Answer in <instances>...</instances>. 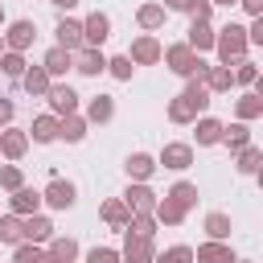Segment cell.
<instances>
[{
    "instance_id": "obj_1",
    "label": "cell",
    "mask_w": 263,
    "mask_h": 263,
    "mask_svg": "<svg viewBox=\"0 0 263 263\" xmlns=\"http://www.w3.org/2000/svg\"><path fill=\"white\" fill-rule=\"evenodd\" d=\"M210 99H214V95L205 90V82H185V90L168 99V123H177V127H189V123H197V119L205 115Z\"/></svg>"
},
{
    "instance_id": "obj_2",
    "label": "cell",
    "mask_w": 263,
    "mask_h": 263,
    "mask_svg": "<svg viewBox=\"0 0 263 263\" xmlns=\"http://www.w3.org/2000/svg\"><path fill=\"white\" fill-rule=\"evenodd\" d=\"M177 78H185V82H205V74H210V62L201 58V53H193L185 41H173V45H164V58H160Z\"/></svg>"
},
{
    "instance_id": "obj_3",
    "label": "cell",
    "mask_w": 263,
    "mask_h": 263,
    "mask_svg": "<svg viewBox=\"0 0 263 263\" xmlns=\"http://www.w3.org/2000/svg\"><path fill=\"white\" fill-rule=\"evenodd\" d=\"M247 49H251V41H247V25L230 21V25H222V29H218L214 53H218V62H222V66H234V62H242V58H247Z\"/></svg>"
},
{
    "instance_id": "obj_4",
    "label": "cell",
    "mask_w": 263,
    "mask_h": 263,
    "mask_svg": "<svg viewBox=\"0 0 263 263\" xmlns=\"http://www.w3.org/2000/svg\"><path fill=\"white\" fill-rule=\"evenodd\" d=\"M45 103H49V115L66 119V115H78V107H82V95H78L70 82H53V86H49V95H45Z\"/></svg>"
},
{
    "instance_id": "obj_5",
    "label": "cell",
    "mask_w": 263,
    "mask_h": 263,
    "mask_svg": "<svg viewBox=\"0 0 263 263\" xmlns=\"http://www.w3.org/2000/svg\"><path fill=\"white\" fill-rule=\"evenodd\" d=\"M156 164L168 168V173H185V168H193V144H185V140H168V144L156 152Z\"/></svg>"
},
{
    "instance_id": "obj_6",
    "label": "cell",
    "mask_w": 263,
    "mask_h": 263,
    "mask_svg": "<svg viewBox=\"0 0 263 263\" xmlns=\"http://www.w3.org/2000/svg\"><path fill=\"white\" fill-rule=\"evenodd\" d=\"M0 37H4V49H12V53H25V49L37 41V25H33L29 16H21V21H8Z\"/></svg>"
},
{
    "instance_id": "obj_7",
    "label": "cell",
    "mask_w": 263,
    "mask_h": 263,
    "mask_svg": "<svg viewBox=\"0 0 263 263\" xmlns=\"http://www.w3.org/2000/svg\"><path fill=\"white\" fill-rule=\"evenodd\" d=\"M41 201H45L49 210H74V201H78V185L66 181V177H53V181L41 189Z\"/></svg>"
},
{
    "instance_id": "obj_8",
    "label": "cell",
    "mask_w": 263,
    "mask_h": 263,
    "mask_svg": "<svg viewBox=\"0 0 263 263\" xmlns=\"http://www.w3.org/2000/svg\"><path fill=\"white\" fill-rule=\"evenodd\" d=\"M119 197L127 201V210H132V214H152V210H156V201H160V193H156L148 181H127V189H123Z\"/></svg>"
},
{
    "instance_id": "obj_9",
    "label": "cell",
    "mask_w": 263,
    "mask_h": 263,
    "mask_svg": "<svg viewBox=\"0 0 263 263\" xmlns=\"http://www.w3.org/2000/svg\"><path fill=\"white\" fill-rule=\"evenodd\" d=\"M107 37H111V16L99 12V8L86 12V16H82V41H86V49H103Z\"/></svg>"
},
{
    "instance_id": "obj_10",
    "label": "cell",
    "mask_w": 263,
    "mask_h": 263,
    "mask_svg": "<svg viewBox=\"0 0 263 263\" xmlns=\"http://www.w3.org/2000/svg\"><path fill=\"white\" fill-rule=\"evenodd\" d=\"M127 58H132V66H156L164 58V45L156 41V33H140L127 49Z\"/></svg>"
},
{
    "instance_id": "obj_11",
    "label": "cell",
    "mask_w": 263,
    "mask_h": 263,
    "mask_svg": "<svg viewBox=\"0 0 263 263\" xmlns=\"http://www.w3.org/2000/svg\"><path fill=\"white\" fill-rule=\"evenodd\" d=\"M53 45H62V49H70V53H78V49H86V41H82V21H74V16H58V25H53Z\"/></svg>"
},
{
    "instance_id": "obj_12",
    "label": "cell",
    "mask_w": 263,
    "mask_h": 263,
    "mask_svg": "<svg viewBox=\"0 0 263 263\" xmlns=\"http://www.w3.org/2000/svg\"><path fill=\"white\" fill-rule=\"evenodd\" d=\"M29 144H33V140H29L25 127H0V156H4V160L16 164V160L29 152Z\"/></svg>"
},
{
    "instance_id": "obj_13",
    "label": "cell",
    "mask_w": 263,
    "mask_h": 263,
    "mask_svg": "<svg viewBox=\"0 0 263 263\" xmlns=\"http://www.w3.org/2000/svg\"><path fill=\"white\" fill-rule=\"evenodd\" d=\"M41 189H33V185H21L12 197H8V214H16V218H29V214H41Z\"/></svg>"
},
{
    "instance_id": "obj_14",
    "label": "cell",
    "mask_w": 263,
    "mask_h": 263,
    "mask_svg": "<svg viewBox=\"0 0 263 263\" xmlns=\"http://www.w3.org/2000/svg\"><path fill=\"white\" fill-rule=\"evenodd\" d=\"M214 41H218V29H214L210 21H189V29H185V45H189L193 53L214 49Z\"/></svg>"
},
{
    "instance_id": "obj_15",
    "label": "cell",
    "mask_w": 263,
    "mask_h": 263,
    "mask_svg": "<svg viewBox=\"0 0 263 263\" xmlns=\"http://www.w3.org/2000/svg\"><path fill=\"white\" fill-rule=\"evenodd\" d=\"M164 21H168V12H164V4H160V0H144V4L136 8V25H140L144 33H160V29H164Z\"/></svg>"
},
{
    "instance_id": "obj_16",
    "label": "cell",
    "mask_w": 263,
    "mask_h": 263,
    "mask_svg": "<svg viewBox=\"0 0 263 263\" xmlns=\"http://www.w3.org/2000/svg\"><path fill=\"white\" fill-rule=\"evenodd\" d=\"M41 66H45V74L58 82V78H66V74L74 70V53H70V49H62V45H49V49H45V58H41Z\"/></svg>"
},
{
    "instance_id": "obj_17",
    "label": "cell",
    "mask_w": 263,
    "mask_h": 263,
    "mask_svg": "<svg viewBox=\"0 0 263 263\" xmlns=\"http://www.w3.org/2000/svg\"><path fill=\"white\" fill-rule=\"evenodd\" d=\"M49 86H53V78L45 74V66L37 62V66H29L25 74H21V90L29 95V99H45L49 95Z\"/></svg>"
},
{
    "instance_id": "obj_18",
    "label": "cell",
    "mask_w": 263,
    "mask_h": 263,
    "mask_svg": "<svg viewBox=\"0 0 263 263\" xmlns=\"http://www.w3.org/2000/svg\"><path fill=\"white\" fill-rule=\"evenodd\" d=\"M82 115H86V123H90V127H95V123L103 127V123H111V119H115V99H111V95H90V99H86V107H82Z\"/></svg>"
},
{
    "instance_id": "obj_19",
    "label": "cell",
    "mask_w": 263,
    "mask_h": 263,
    "mask_svg": "<svg viewBox=\"0 0 263 263\" xmlns=\"http://www.w3.org/2000/svg\"><path fill=\"white\" fill-rule=\"evenodd\" d=\"M156 156L152 152H132L127 160H123V173H127V181H152L156 177Z\"/></svg>"
},
{
    "instance_id": "obj_20",
    "label": "cell",
    "mask_w": 263,
    "mask_h": 263,
    "mask_svg": "<svg viewBox=\"0 0 263 263\" xmlns=\"http://www.w3.org/2000/svg\"><path fill=\"white\" fill-rule=\"evenodd\" d=\"M99 218H103L111 230H127V226H132V210H127L123 197H107V201L99 205Z\"/></svg>"
},
{
    "instance_id": "obj_21",
    "label": "cell",
    "mask_w": 263,
    "mask_h": 263,
    "mask_svg": "<svg viewBox=\"0 0 263 263\" xmlns=\"http://www.w3.org/2000/svg\"><path fill=\"white\" fill-rule=\"evenodd\" d=\"M123 263H156V247L148 238H136V234H123Z\"/></svg>"
},
{
    "instance_id": "obj_22",
    "label": "cell",
    "mask_w": 263,
    "mask_h": 263,
    "mask_svg": "<svg viewBox=\"0 0 263 263\" xmlns=\"http://www.w3.org/2000/svg\"><path fill=\"white\" fill-rule=\"evenodd\" d=\"M74 70H78L82 78H99V74L107 70V53H103V49H78V53H74Z\"/></svg>"
},
{
    "instance_id": "obj_23",
    "label": "cell",
    "mask_w": 263,
    "mask_h": 263,
    "mask_svg": "<svg viewBox=\"0 0 263 263\" xmlns=\"http://www.w3.org/2000/svg\"><path fill=\"white\" fill-rule=\"evenodd\" d=\"M45 255H49L53 263H78V238H70V234H53V238L45 242Z\"/></svg>"
},
{
    "instance_id": "obj_24",
    "label": "cell",
    "mask_w": 263,
    "mask_h": 263,
    "mask_svg": "<svg viewBox=\"0 0 263 263\" xmlns=\"http://www.w3.org/2000/svg\"><path fill=\"white\" fill-rule=\"evenodd\" d=\"M193 263H238V259H234L230 242H214V238H205V242L193 251Z\"/></svg>"
},
{
    "instance_id": "obj_25",
    "label": "cell",
    "mask_w": 263,
    "mask_h": 263,
    "mask_svg": "<svg viewBox=\"0 0 263 263\" xmlns=\"http://www.w3.org/2000/svg\"><path fill=\"white\" fill-rule=\"evenodd\" d=\"M58 132H62V119L45 111V115H37V119H33L29 140H33V144H53V140H58Z\"/></svg>"
},
{
    "instance_id": "obj_26",
    "label": "cell",
    "mask_w": 263,
    "mask_h": 263,
    "mask_svg": "<svg viewBox=\"0 0 263 263\" xmlns=\"http://www.w3.org/2000/svg\"><path fill=\"white\" fill-rule=\"evenodd\" d=\"M193 127H197V132H193V136H197V148H214V144H222V132H226V123H222V119L201 115Z\"/></svg>"
},
{
    "instance_id": "obj_27",
    "label": "cell",
    "mask_w": 263,
    "mask_h": 263,
    "mask_svg": "<svg viewBox=\"0 0 263 263\" xmlns=\"http://www.w3.org/2000/svg\"><path fill=\"white\" fill-rule=\"evenodd\" d=\"M53 234H58V230H53V222H49L45 214H29V218H25V242H37V247H45Z\"/></svg>"
},
{
    "instance_id": "obj_28",
    "label": "cell",
    "mask_w": 263,
    "mask_h": 263,
    "mask_svg": "<svg viewBox=\"0 0 263 263\" xmlns=\"http://www.w3.org/2000/svg\"><path fill=\"white\" fill-rule=\"evenodd\" d=\"M259 164H263V148L247 144V148H238V152H234V173H238V177H255V173H259Z\"/></svg>"
},
{
    "instance_id": "obj_29",
    "label": "cell",
    "mask_w": 263,
    "mask_h": 263,
    "mask_svg": "<svg viewBox=\"0 0 263 263\" xmlns=\"http://www.w3.org/2000/svg\"><path fill=\"white\" fill-rule=\"evenodd\" d=\"M201 230H205V238H214V242H226V238H230V230H234V222H230V214L214 210V214H205Z\"/></svg>"
},
{
    "instance_id": "obj_30",
    "label": "cell",
    "mask_w": 263,
    "mask_h": 263,
    "mask_svg": "<svg viewBox=\"0 0 263 263\" xmlns=\"http://www.w3.org/2000/svg\"><path fill=\"white\" fill-rule=\"evenodd\" d=\"M86 132H90V123H86V115L78 111V115H66V119H62L58 140H66V144H82V140H86Z\"/></svg>"
},
{
    "instance_id": "obj_31",
    "label": "cell",
    "mask_w": 263,
    "mask_h": 263,
    "mask_svg": "<svg viewBox=\"0 0 263 263\" xmlns=\"http://www.w3.org/2000/svg\"><path fill=\"white\" fill-rule=\"evenodd\" d=\"M259 115H263V99H259L255 90H247V95L234 99V119H238V123H251V119H259Z\"/></svg>"
},
{
    "instance_id": "obj_32",
    "label": "cell",
    "mask_w": 263,
    "mask_h": 263,
    "mask_svg": "<svg viewBox=\"0 0 263 263\" xmlns=\"http://www.w3.org/2000/svg\"><path fill=\"white\" fill-rule=\"evenodd\" d=\"M230 86H234V70L222 66V62L210 66V74H205V90H210V95H226Z\"/></svg>"
},
{
    "instance_id": "obj_33",
    "label": "cell",
    "mask_w": 263,
    "mask_h": 263,
    "mask_svg": "<svg viewBox=\"0 0 263 263\" xmlns=\"http://www.w3.org/2000/svg\"><path fill=\"white\" fill-rule=\"evenodd\" d=\"M152 218H156L160 226H181L189 214H185V210H181L173 197H160V201H156V210H152Z\"/></svg>"
},
{
    "instance_id": "obj_34",
    "label": "cell",
    "mask_w": 263,
    "mask_h": 263,
    "mask_svg": "<svg viewBox=\"0 0 263 263\" xmlns=\"http://www.w3.org/2000/svg\"><path fill=\"white\" fill-rule=\"evenodd\" d=\"M0 242L21 247V242H25V218H16V214H0Z\"/></svg>"
},
{
    "instance_id": "obj_35",
    "label": "cell",
    "mask_w": 263,
    "mask_h": 263,
    "mask_svg": "<svg viewBox=\"0 0 263 263\" xmlns=\"http://www.w3.org/2000/svg\"><path fill=\"white\" fill-rule=\"evenodd\" d=\"M164 197H173V201H177V205H181V210L189 214V210L197 205V185H193V181H177V185H173V189H168Z\"/></svg>"
},
{
    "instance_id": "obj_36",
    "label": "cell",
    "mask_w": 263,
    "mask_h": 263,
    "mask_svg": "<svg viewBox=\"0 0 263 263\" xmlns=\"http://www.w3.org/2000/svg\"><path fill=\"white\" fill-rule=\"evenodd\" d=\"M156 230H160V222L152 218V214H132V226L123 230V234H136V238H156Z\"/></svg>"
},
{
    "instance_id": "obj_37",
    "label": "cell",
    "mask_w": 263,
    "mask_h": 263,
    "mask_svg": "<svg viewBox=\"0 0 263 263\" xmlns=\"http://www.w3.org/2000/svg\"><path fill=\"white\" fill-rule=\"evenodd\" d=\"M222 144L230 148V152H238V148H247L251 144V132H247V123H226V132H222Z\"/></svg>"
},
{
    "instance_id": "obj_38",
    "label": "cell",
    "mask_w": 263,
    "mask_h": 263,
    "mask_svg": "<svg viewBox=\"0 0 263 263\" xmlns=\"http://www.w3.org/2000/svg\"><path fill=\"white\" fill-rule=\"evenodd\" d=\"M0 70H4L12 82H21V74L29 70V62H25V53H12V49H4V53H0Z\"/></svg>"
},
{
    "instance_id": "obj_39",
    "label": "cell",
    "mask_w": 263,
    "mask_h": 263,
    "mask_svg": "<svg viewBox=\"0 0 263 263\" xmlns=\"http://www.w3.org/2000/svg\"><path fill=\"white\" fill-rule=\"evenodd\" d=\"M107 74H111V78H119V82H132L136 66H132V58H127V53H115V58H107Z\"/></svg>"
},
{
    "instance_id": "obj_40",
    "label": "cell",
    "mask_w": 263,
    "mask_h": 263,
    "mask_svg": "<svg viewBox=\"0 0 263 263\" xmlns=\"http://www.w3.org/2000/svg\"><path fill=\"white\" fill-rule=\"evenodd\" d=\"M21 185H25V173H21V164H12V160H8V164H0V189L16 193Z\"/></svg>"
},
{
    "instance_id": "obj_41",
    "label": "cell",
    "mask_w": 263,
    "mask_h": 263,
    "mask_svg": "<svg viewBox=\"0 0 263 263\" xmlns=\"http://www.w3.org/2000/svg\"><path fill=\"white\" fill-rule=\"evenodd\" d=\"M41 259H45V247H37V242L12 247V263H41Z\"/></svg>"
},
{
    "instance_id": "obj_42",
    "label": "cell",
    "mask_w": 263,
    "mask_h": 263,
    "mask_svg": "<svg viewBox=\"0 0 263 263\" xmlns=\"http://www.w3.org/2000/svg\"><path fill=\"white\" fill-rule=\"evenodd\" d=\"M255 78H259V66L255 62H234V86H255Z\"/></svg>"
},
{
    "instance_id": "obj_43",
    "label": "cell",
    "mask_w": 263,
    "mask_h": 263,
    "mask_svg": "<svg viewBox=\"0 0 263 263\" xmlns=\"http://www.w3.org/2000/svg\"><path fill=\"white\" fill-rule=\"evenodd\" d=\"M156 263H193V247H185V242H177V247H168V251H160V255H156Z\"/></svg>"
},
{
    "instance_id": "obj_44",
    "label": "cell",
    "mask_w": 263,
    "mask_h": 263,
    "mask_svg": "<svg viewBox=\"0 0 263 263\" xmlns=\"http://www.w3.org/2000/svg\"><path fill=\"white\" fill-rule=\"evenodd\" d=\"M82 263H123V255H119L115 247H90Z\"/></svg>"
},
{
    "instance_id": "obj_45",
    "label": "cell",
    "mask_w": 263,
    "mask_h": 263,
    "mask_svg": "<svg viewBox=\"0 0 263 263\" xmlns=\"http://www.w3.org/2000/svg\"><path fill=\"white\" fill-rule=\"evenodd\" d=\"M12 119H16V103L8 95H0V127H12Z\"/></svg>"
},
{
    "instance_id": "obj_46",
    "label": "cell",
    "mask_w": 263,
    "mask_h": 263,
    "mask_svg": "<svg viewBox=\"0 0 263 263\" xmlns=\"http://www.w3.org/2000/svg\"><path fill=\"white\" fill-rule=\"evenodd\" d=\"M247 41H251L255 49H263V16H255V21L247 25Z\"/></svg>"
},
{
    "instance_id": "obj_47",
    "label": "cell",
    "mask_w": 263,
    "mask_h": 263,
    "mask_svg": "<svg viewBox=\"0 0 263 263\" xmlns=\"http://www.w3.org/2000/svg\"><path fill=\"white\" fill-rule=\"evenodd\" d=\"M210 16H214V4H210V0H197L193 12H189V21H210Z\"/></svg>"
},
{
    "instance_id": "obj_48",
    "label": "cell",
    "mask_w": 263,
    "mask_h": 263,
    "mask_svg": "<svg viewBox=\"0 0 263 263\" xmlns=\"http://www.w3.org/2000/svg\"><path fill=\"white\" fill-rule=\"evenodd\" d=\"M197 0H164V12H193Z\"/></svg>"
},
{
    "instance_id": "obj_49",
    "label": "cell",
    "mask_w": 263,
    "mask_h": 263,
    "mask_svg": "<svg viewBox=\"0 0 263 263\" xmlns=\"http://www.w3.org/2000/svg\"><path fill=\"white\" fill-rule=\"evenodd\" d=\"M238 4H242V12H247L251 21H255V16H263V0H238Z\"/></svg>"
},
{
    "instance_id": "obj_50",
    "label": "cell",
    "mask_w": 263,
    "mask_h": 263,
    "mask_svg": "<svg viewBox=\"0 0 263 263\" xmlns=\"http://www.w3.org/2000/svg\"><path fill=\"white\" fill-rule=\"evenodd\" d=\"M49 4H53V8H62V16H66V12H70V8H78L82 0H49Z\"/></svg>"
},
{
    "instance_id": "obj_51",
    "label": "cell",
    "mask_w": 263,
    "mask_h": 263,
    "mask_svg": "<svg viewBox=\"0 0 263 263\" xmlns=\"http://www.w3.org/2000/svg\"><path fill=\"white\" fill-rule=\"evenodd\" d=\"M210 4H214V8H234L238 0H210Z\"/></svg>"
},
{
    "instance_id": "obj_52",
    "label": "cell",
    "mask_w": 263,
    "mask_h": 263,
    "mask_svg": "<svg viewBox=\"0 0 263 263\" xmlns=\"http://www.w3.org/2000/svg\"><path fill=\"white\" fill-rule=\"evenodd\" d=\"M251 90H255V95L263 99V70H259V78H255V86H251Z\"/></svg>"
},
{
    "instance_id": "obj_53",
    "label": "cell",
    "mask_w": 263,
    "mask_h": 263,
    "mask_svg": "<svg viewBox=\"0 0 263 263\" xmlns=\"http://www.w3.org/2000/svg\"><path fill=\"white\" fill-rule=\"evenodd\" d=\"M255 181H259V189H263V164H259V173H255Z\"/></svg>"
},
{
    "instance_id": "obj_54",
    "label": "cell",
    "mask_w": 263,
    "mask_h": 263,
    "mask_svg": "<svg viewBox=\"0 0 263 263\" xmlns=\"http://www.w3.org/2000/svg\"><path fill=\"white\" fill-rule=\"evenodd\" d=\"M0 25H4V4H0Z\"/></svg>"
},
{
    "instance_id": "obj_55",
    "label": "cell",
    "mask_w": 263,
    "mask_h": 263,
    "mask_svg": "<svg viewBox=\"0 0 263 263\" xmlns=\"http://www.w3.org/2000/svg\"><path fill=\"white\" fill-rule=\"evenodd\" d=\"M41 263H53V259H49V255H45V259H41Z\"/></svg>"
},
{
    "instance_id": "obj_56",
    "label": "cell",
    "mask_w": 263,
    "mask_h": 263,
    "mask_svg": "<svg viewBox=\"0 0 263 263\" xmlns=\"http://www.w3.org/2000/svg\"><path fill=\"white\" fill-rule=\"evenodd\" d=\"M0 53H4V37H0Z\"/></svg>"
},
{
    "instance_id": "obj_57",
    "label": "cell",
    "mask_w": 263,
    "mask_h": 263,
    "mask_svg": "<svg viewBox=\"0 0 263 263\" xmlns=\"http://www.w3.org/2000/svg\"><path fill=\"white\" fill-rule=\"evenodd\" d=\"M238 263H251V259H238Z\"/></svg>"
}]
</instances>
